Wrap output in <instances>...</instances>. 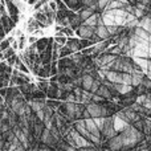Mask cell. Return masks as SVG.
<instances>
[{"label":"cell","mask_w":151,"mask_h":151,"mask_svg":"<svg viewBox=\"0 0 151 151\" xmlns=\"http://www.w3.org/2000/svg\"><path fill=\"white\" fill-rule=\"evenodd\" d=\"M105 118H106V117H96V118H93L94 122H96V125H97V127H98L99 130H102V129H104Z\"/></svg>","instance_id":"23"},{"label":"cell","mask_w":151,"mask_h":151,"mask_svg":"<svg viewBox=\"0 0 151 151\" xmlns=\"http://www.w3.org/2000/svg\"><path fill=\"white\" fill-rule=\"evenodd\" d=\"M97 94H98V96H101L102 98H105V99H113V94H111V91L109 90V88H107L106 85H102L101 83V86H99L98 88V90L96 91Z\"/></svg>","instance_id":"12"},{"label":"cell","mask_w":151,"mask_h":151,"mask_svg":"<svg viewBox=\"0 0 151 151\" xmlns=\"http://www.w3.org/2000/svg\"><path fill=\"white\" fill-rule=\"evenodd\" d=\"M61 32H63L64 35H65L66 37H72L73 35L76 33V31L73 28H72L70 25H68V27H63V29H61Z\"/></svg>","instance_id":"22"},{"label":"cell","mask_w":151,"mask_h":151,"mask_svg":"<svg viewBox=\"0 0 151 151\" xmlns=\"http://www.w3.org/2000/svg\"><path fill=\"white\" fill-rule=\"evenodd\" d=\"M86 110L89 111L91 118H96V117H102V106L98 104V102H89L86 105Z\"/></svg>","instance_id":"5"},{"label":"cell","mask_w":151,"mask_h":151,"mask_svg":"<svg viewBox=\"0 0 151 151\" xmlns=\"http://www.w3.org/2000/svg\"><path fill=\"white\" fill-rule=\"evenodd\" d=\"M99 86H101V81H99V80H97V78H96V80L93 81V83H91L90 91H91V93H96V91L98 90V88H99Z\"/></svg>","instance_id":"26"},{"label":"cell","mask_w":151,"mask_h":151,"mask_svg":"<svg viewBox=\"0 0 151 151\" xmlns=\"http://www.w3.org/2000/svg\"><path fill=\"white\" fill-rule=\"evenodd\" d=\"M40 139H41L42 143L48 145V146H53V145H56L58 142V139L50 133V130L48 127L42 129V133H41V135H40Z\"/></svg>","instance_id":"4"},{"label":"cell","mask_w":151,"mask_h":151,"mask_svg":"<svg viewBox=\"0 0 151 151\" xmlns=\"http://www.w3.org/2000/svg\"><path fill=\"white\" fill-rule=\"evenodd\" d=\"M4 149V142H3V139H0V150Z\"/></svg>","instance_id":"33"},{"label":"cell","mask_w":151,"mask_h":151,"mask_svg":"<svg viewBox=\"0 0 151 151\" xmlns=\"http://www.w3.org/2000/svg\"><path fill=\"white\" fill-rule=\"evenodd\" d=\"M118 94H129L133 91V85L130 83H113Z\"/></svg>","instance_id":"10"},{"label":"cell","mask_w":151,"mask_h":151,"mask_svg":"<svg viewBox=\"0 0 151 151\" xmlns=\"http://www.w3.org/2000/svg\"><path fill=\"white\" fill-rule=\"evenodd\" d=\"M135 1H137V0H129V3H130V4H135Z\"/></svg>","instance_id":"36"},{"label":"cell","mask_w":151,"mask_h":151,"mask_svg":"<svg viewBox=\"0 0 151 151\" xmlns=\"http://www.w3.org/2000/svg\"><path fill=\"white\" fill-rule=\"evenodd\" d=\"M48 4H49V8H50V9L55 11V12H57V4H56L55 0H50V1L48 3Z\"/></svg>","instance_id":"31"},{"label":"cell","mask_w":151,"mask_h":151,"mask_svg":"<svg viewBox=\"0 0 151 151\" xmlns=\"http://www.w3.org/2000/svg\"><path fill=\"white\" fill-rule=\"evenodd\" d=\"M149 72H151V58L149 60Z\"/></svg>","instance_id":"35"},{"label":"cell","mask_w":151,"mask_h":151,"mask_svg":"<svg viewBox=\"0 0 151 151\" xmlns=\"http://www.w3.org/2000/svg\"><path fill=\"white\" fill-rule=\"evenodd\" d=\"M93 81H94L93 76H91L90 73H85L82 76V89H85V90H90Z\"/></svg>","instance_id":"14"},{"label":"cell","mask_w":151,"mask_h":151,"mask_svg":"<svg viewBox=\"0 0 151 151\" xmlns=\"http://www.w3.org/2000/svg\"><path fill=\"white\" fill-rule=\"evenodd\" d=\"M137 1H142V3H146V4H149L150 0H137Z\"/></svg>","instance_id":"34"},{"label":"cell","mask_w":151,"mask_h":151,"mask_svg":"<svg viewBox=\"0 0 151 151\" xmlns=\"http://www.w3.org/2000/svg\"><path fill=\"white\" fill-rule=\"evenodd\" d=\"M82 4L85 7H90L93 4H97V0H82Z\"/></svg>","instance_id":"30"},{"label":"cell","mask_w":151,"mask_h":151,"mask_svg":"<svg viewBox=\"0 0 151 151\" xmlns=\"http://www.w3.org/2000/svg\"><path fill=\"white\" fill-rule=\"evenodd\" d=\"M70 58H72V61L74 63V65H81V64L83 63V55H82L81 52H74V53H72Z\"/></svg>","instance_id":"18"},{"label":"cell","mask_w":151,"mask_h":151,"mask_svg":"<svg viewBox=\"0 0 151 151\" xmlns=\"http://www.w3.org/2000/svg\"><path fill=\"white\" fill-rule=\"evenodd\" d=\"M28 105L31 106V109L33 110V111H39V110L44 109L45 102L44 101H31Z\"/></svg>","instance_id":"19"},{"label":"cell","mask_w":151,"mask_h":151,"mask_svg":"<svg viewBox=\"0 0 151 151\" xmlns=\"http://www.w3.org/2000/svg\"><path fill=\"white\" fill-rule=\"evenodd\" d=\"M130 125H131V123L127 122L126 119H123V118L121 117L118 113L114 115V117H113V126H114V129H115V131H117V133H122V131H125Z\"/></svg>","instance_id":"2"},{"label":"cell","mask_w":151,"mask_h":151,"mask_svg":"<svg viewBox=\"0 0 151 151\" xmlns=\"http://www.w3.org/2000/svg\"><path fill=\"white\" fill-rule=\"evenodd\" d=\"M47 39H41V40H37L36 41V47H37V50H44L47 48Z\"/></svg>","instance_id":"24"},{"label":"cell","mask_w":151,"mask_h":151,"mask_svg":"<svg viewBox=\"0 0 151 151\" xmlns=\"http://www.w3.org/2000/svg\"><path fill=\"white\" fill-rule=\"evenodd\" d=\"M146 76H147V77H149L150 80H151V72H147V73H146Z\"/></svg>","instance_id":"38"},{"label":"cell","mask_w":151,"mask_h":151,"mask_svg":"<svg viewBox=\"0 0 151 151\" xmlns=\"http://www.w3.org/2000/svg\"><path fill=\"white\" fill-rule=\"evenodd\" d=\"M94 29L96 27H89V25H80L76 29V35H77L80 39H91L94 35Z\"/></svg>","instance_id":"3"},{"label":"cell","mask_w":151,"mask_h":151,"mask_svg":"<svg viewBox=\"0 0 151 151\" xmlns=\"http://www.w3.org/2000/svg\"><path fill=\"white\" fill-rule=\"evenodd\" d=\"M15 69H17V70L23 72V73H25V74L29 73V69L27 68V65L21 63V60H19V58L16 60V63H15Z\"/></svg>","instance_id":"20"},{"label":"cell","mask_w":151,"mask_h":151,"mask_svg":"<svg viewBox=\"0 0 151 151\" xmlns=\"http://www.w3.org/2000/svg\"><path fill=\"white\" fill-rule=\"evenodd\" d=\"M16 60H17V56H16V55H12V56H9V57L7 58V63H8V65H9V66L15 65Z\"/></svg>","instance_id":"27"},{"label":"cell","mask_w":151,"mask_h":151,"mask_svg":"<svg viewBox=\"0 0 151 151\" xmlns=\"http://www.w3.org/2000/svg\"><path fill=\"white\" fill-rule=\"evenodd\" d=\"M94 33L99 37L101 40H106V39H110V33L107 31V27L105 24H101V25H97L96 29H94Z\"/></svg>","instance_id":"8"},{"label":"cell","mask_w":151,"mask_h":151,"mask_svg":"<svg viewBox=\"0 0 151 151\" xmlns=\"http://www.w3.org/2000/svg\"><path fill=\"white\" fill-rule=\"evenodd\" d=\"M37 40H39V37L35 36L33 33H31V36L27 37V41H28V44H35V42H36Z\"/></svg>","instance_id":"28"},{"label":"cell","mask_w":151,"mask_h":151,"mask_svg":"<svg viewBox=\"0 0 151 151\" xmlns=\"http://www.w3.org/2000/svg\"><path fill=\"white\" fill-rule=\"evenodd\" d=\"M145 135H151V119H143V130Z\"/></svg>","instance_id":"21"},{"label":"cell","mask_w":151,"mask_h":151,"mask_svg":"<svg viewBox=\"0 0 151 151\" xmlns=\"http://www.w3.org/2000/svg\"><path fill=\"white\" fill-rule=\"evenodd\" d=\"M36 115H37V118H39L40 121H42V122H44V118H45V111H44V109H41V110H39V111H36Z\"/></svg>","instance_id":"29"},{"label":"cell","mask_w":151,"mask_h":151,"mask_svg":"<svg viewBox=\"0 0 151 151\" xmlns=\"http://www.w3.org/2000/svg\"><path fill=\"white\" fill-rule=\"evenodd\" d=\"M9 47H11V41H9V39H4V40H1V41H0V52L5 50L7 48H9Z\"/></svg>","instance_id":"25"},{"label":"cell","mask_w":151,"mask_h":151,"mask_svg":"<svg viewBox=\"0 0 151 151\" xmlns=\"http://www.w3.org/2000/svg\"><path fill=\"white\" fill-rule=\"evenodd\" d=\"M101 133H102V135L107 139L113 138L114 135L118 134L117 131H115L114 126H113V117L111 118H107V117L105 118V125H104V129L101 130Z\"/></svg>","instance_id":"1"},{"label":"cell","mask_w":151,"mask_h":151,"mask_svg":"<svg viewBox=\"0 0 151 151\" xmlns=\"http://www.w3.org/2000/svg\"><path fill=\"white\" fill-rule=\"evenodd\" d=\"M85 125H86V129L89 130V133L93 134V135L98 137V138H101V130H99L98 127H97L96 122H94L93 118H85Z\"/></svg>","instance_id":"7"},{"label":"cell","mask_w":151,"mask_h":151,"mask_svg":"<svg viewBox=\"0 0 151 151\" xmlns=\"http://www.w3.org/2000/svg\"><path fill=\"white\" fill-rule=\"evenodd\" d=\"M13 133H15V135L17 137V139L21 142V145H23L24 147H27V146H28V135H27V134L23 131V129L15 127V130H13Z\"/></svg>","instance_id":"11"},{"label":"cell","mask_w":151,"mask_h":151,"mask_svg":"<svg viewBox=\"0 0 151 151\" xmlns=\"http://www.w3.org/2000/svg\"><path fill=\"white\" fill-rule=\"evenodd\" d=\"M109 149L110 150H122L123 146V135L122 133H118L117 135H114L113 138L109 139Z\"/></svg>","instance_id":"6"},{"label":"cell","mask_w":151,"mask_h":151,"mask_svg":"<svg viewBox=\"0 0 151 151\" xmlns=\"http://www.w3.org/2000/svg\"><path fill=\"white\" fill-rule=\"evenodd\" d=\"M131 58H133V61L135 64H138V66L142 69V72L145 74L149 72V58L146 57H131Z\"/></svg>","instance_id":"9"},{"label":"cell","mask_w":151,"mask_h":151,"mask_svg":"<svg viewBox=\"0 0 151 151\" xmlns=\"http://www.w3.org/2000/svg\"><path fill=\"white\" fill-rule=\"evenodd\" d=\"M149 58H151V44H150V49H149Z\"/></svg>","instance_id":"37"},{"label":"cell","mask_w":151,"mask_h":151,"mask_svg":"<svg viewBox=\"0 0 151 151\" xmlns=\"http://www.w3.org/2000/svg\"><path fill=\"white\" fill-rule=\"evenodd\" d=\"M98 17H99V13L94 12L91 16H89L86 20H83V24L89 27H97V23H98Z\"/></svg>","instance_id":"15"},{"label":"cell","mask_w":151,"mask_h":151,"mask_svg":"<svg viewBox=\"0 0 151 151\" xmlns=\"http://www.w3.org/2000/svg\"><path fill=\"white\" fill-rule=\"evenodd\" d=\"M5 93H7L5 88H4V89H0V94H1V96H5Z\"/></svg>","instance_id":"32"},{"label":"cell","mask_w":151,"mask_h":151,"mask_svg":"<svg viewBox=\"0 0 151 151\" xmlns=\"http://www.w3.org/2000/svg\"><path fill=\"white\" fill-rule=\"evenodd\" d=\"M65 45L72 50V53L78 52V50L81 49V47H80V40H78V39H73V36H72L70 39H68V41H66Z\"/></svg>","instance_id":"13"},{"label":"cell","mask_w":151,"mask_h":151,"mask_svg":"<svg viewBox=\"0 0 151 151\" xmlns=\"http://www.w3.org/2000/svg\"><path fill=\"white\" fill-rule=\"evenodd\" d=\"M134 33H135L137 36H139V37H142V39H145V40H147V41H149V36H150V33L146 31V29L141 28L139 25L134 28Z\"/></svg>","instance_id":"16"},{"label":"cell","mask_w":151,"mask_h":151,"mask_svg":"<svg viewBox=\"0 0 151 151\" xmlns=\"http://www.w3.org/2000/svg\"><path fill=\"white\" fill-rule=\"evenodd\" d=\"M94 13V11L91 9L90 7H86V8H83V9H81L80 12H78V15H80V17H81V20H86V19L89 17V16H91Z\"/></svg>","instance_id":"17"}]
</instances>
